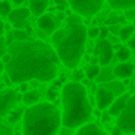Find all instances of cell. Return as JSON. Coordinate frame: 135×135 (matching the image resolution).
I'll return each mask as SVG.
<instances>
[{"label":"cell","mask_w":135,"mask_h":135,"mask_svg":"<svg viewBox=\"0 0 135 135\" xmlns=\"http://www.w3.org/2000/svg\"><path fill=\"white\" fill-rule=\"evenodd\" d=\"M10 60L6 65L12 83H28L31 80L52 81L57 77L60 60L52 47L41 39H28L12 42L7 47Z\"/></svg>","instance_id":"cell-1"},{"label":"cell","mask_w":135,"mask_h":135,"mask_svg":"<svg viewBox=\"0 0 135 135\" xmlns=\"http://www.w3.org/2000/svg\"><path fill=\"white\" fill-rule=\"evenodd\" d=\"M87 28L79 15H70L62 28H58L51 36L52 50L58 60L67 68L73 70L79 65L86 48Z\"/></svg>","instance_id":"cell-2"},{"label":"cell","mask_w":135,"mask_h":135,"mask_svg":"<svg viewBox=\"0 0 135 135\" xmlns=\"http://www.w3.org/2000/svg\"><path fill=\"white\" fill-rule=\"evenodd\" d=\"M61 125L67 129L80 128L91 119V103L89 100L84 84L81 83H65L61 90Z\"/></svg>","instance_id":"cell-3"},{"label":"cell","mask_w":135,"mask_h":135,"mask_svg":"<svg viewBox=\"0 0 135 135\" xmlns=\"http://www.w3.org/2000/svg\"><path fill=\"white\" fill-rule=\"evenodd\" d=\"M61 112L54 103L41 102L26 108L22 115V135H57Z\"/></svg>","instance_id":"cell-4"},{"label":"cell","mask_w":135,"mask_h":135,"mask_svg":"<svg viewBox=\"0 0 135 135\" xmlns=\"http://www.w3.org/2000/svg\"><path fill=\"white\" fill-rule=\"evenodd\" d=\"M116 126L123 134H135V93L129 96L125 109L118 116Z\"/></svg>","instance_id":"cell-5"},{"label":"cell","mask_w":135,"mask_h":135,"mask_svg":"<svg viewBox=\"0 0 135 135\" xmlns=\"http://www.w3.org/2000/svg\"><path fill=\"white\" fill-rule=\"evenodd\" d=\"M67 3L73 9L74 15H79L80 18L81 16L90 18L100 12L105 0H67Z\"/></svg>","instance_id":"cell-6"},{"label":"cell","mask_w":135,"mask_h":135,"mask_svg":"<svg viewBox=\"0 0 135 135\" xmlns=\"http://www.w3.org/2000/svg\"><path fill=\"white\" fill-rule=\"evenodd\" d=\"M94 55H96L100 65H108L113 58V45L108 39L99 41L96 48H94Z\"/></svg>","instance_id":"cell-7"},{"label":"cell","mask_w":135,"mask_h":135,"mask_svg":"<svg viewBox=\"0 0 135 135\" xmlns=\"http://www.w3.org/2000/svg\"><path fill=\"white\" fill-rule=\"evenodd\" d=\"M16 100H18V97H16L15 90L7 89V90L2 91L0 93V116L9 115V112L13 110V108H15Z\"/></svg>","instance_id":"cell-8"},{"label":"cell","mask_w":135,"mask_h":135,"mask_svg":"<svg viewBox=\"0 0 135 135\" xmlns=\"http://www.w3.org/2000/svg\"><path fill=\"white\" fill-rule=\"evenodd\" d=\"M36 23H38L39 31L44 32L45 35H52L58 29V19L54 15H50V13H44L42 16H39Z\"/></svg>","instance_id":"cell-9"},{"label":"cell","mask_w":135,"mask_h":135,"mask_svg":"<svg viewBox=\"0 0 135 135\" xmlns=\"http://www.w3.org/2000/svg\"><path fill=\"white\" fill-rule=\"evenodd\" d=\"M115 96L112 94V91H109L105 86L100 84L96 90V108L99 109L100 112H105L106 109H109V106L113 103Z\"/></svg>","instance_id":"cell-10"},{"label":"cell","mask_w":135,"mask_h":135,"mask_svg":"<svg viewBox=\"0 0 135 135\" xmlns=\"http://www.w3.org/2000/svg\"><path fill=\"white\" fill-rule=\"evenodd\" d=\"M129 96H131L129 93H123V94H120V96L118 97V99H115V100H113V103H112V105L109 106V112H108V113L110 115V116L118 118L120 113H122L123 109H125L126 102H128Z\"/></svg>","instance_id":"cell-11"},{"label":"cell","mask_w":135,"mask_h":135,"mask_svg":"<svg viewBox=\"0 0 135 135\" xmlns=\"http://www.w3.org/2000/svg\"><path fill=\"white\" fill-rule=\"evenodd\" d=\"M134 70H135V65L131 64V62H120V64H118L116 67L113 68V76L118 77V79H129V77L134 74Z\"/></svg>","instance_id":"cell-12"},{"label":"cell","mask_w":135,"mask_h":135,"mask_svg":"<svg viewBox=\"0 0 135 135\" xmlns=\"http://www.w3.org/2000/svg\"><path fill=\"white\" fill-rule=\"evenodd\" d=\"M76 135H108L96 123H86L76 131Z\"/></svg>","instance_id":"cell-13"},{"label":"cell","mask_w":135,"mask_h":135,"mask_svg":"<svg viewBox=\"0 0 135 135\" xmlns=\"http://www.w3.org/2000/svg\"><path fill=\"white\" fill-rule=\"evenodd\" d=\"M48 7V0H31L29 2V13L35 16H42Z\"/></svg>","instance_id":"cell-14"},{"label":"cell","mask_w":135,"mask_h":135,"mask_svg":"<svg viewBox=\"0 0 135 135\" xmlns=\"http://www.w3.org/2000/svg\"><path fill=\"white\" fill-rule=\"evenodd\" d=\"M29 9L26 7H18V9H12V12L9 13L7 19L10 21V23H16V22H21V21H26L29 18Z\"/></svg>","instance_id":"cell-15"},{"label":"cell","mask_w":135,"mask_h":135,"mask_svg":"<svg viewBox=\"0 0 135 135\" xmlns=\"http://www.w3.org/2000/svg\"><path fill=\"white\" fill-rule=\"evenodd\" d=\"M109 6L116 10L135 9V0H108Z\"/></svg>","instance_id":"cell-16"},{"label":"cell","mask_w":135,"mask_h":135,"mask_svg":"<svg viewBox=\"0 0 135 135\" xmlns=\"http://www.w3.org/2000/svg\"><path fill=\"white\" fill-rule=\"evenodd\" d=\"M39 97H41V93L38 90H28L22 96V102L29 108V106H33L36 103H39Z\"/></svg>","instance_id":"cell-17"},{"label":"cell","mask_w":135,"mask_h":135,"mask_svg":"<svg viewBox=\"0 0 135 135\" xmlns=\"http://www.w3.org/2000/svg\"><path fill=\"white\" fill-rule=\"evenodd\" d=\"M102 86H105L109 91H112L113 96L119 97L120 94L125 93V84L120 83V81H110V83H108V84H102Z\"/></svg>","instance_id":"cell-18"},{"label":"cell","mask_w":135,"mask_h":135,"mask_svg":"<svg viewBox=\"0 0 135 135\" xmlns=\"http://www.w3.org/2000/svg\"><path fill=\"white\" fill-rule=\"evenodd\" d=\"M134 32L135 31H134V26H132V25H125V26L120 28V31H119L118 35H119V38L122 39V41H128Z\"/></svg>","instance_id":"cell-19"},{"label":"cell","mask_w":135,"mask_h":135,"mask_svg":"<svg viewBox=\"0 0 135 135\" xmlns=\"http://www.w3.org/2000/svg\"><path fill=\"white\" fill-rule=\"evenodd\" d=\"M116 57H118L119 61L126 62L131 58V50H129L128 47H119V50H118V52H116Z\"/></svg>","instance_id":"cell-20"},{"label":"cell","mask_w":135,"mask_h":135,"mask_svg":"<svg viewBox=\"0 0 135 135\" xmlns=\"http://www.w3.org/2000/svg\"><path fill=\"white\" fill-rule=\"evenodd\" d=\"M99 74H100V67L99 65H89L87 70H86V73H84V76L87 77L89 80H94V79L99 77Z\"/></svg>","instance_id":"cell-21"},{"label":"cell","mask_w":135,"mask_h":135,"mask_svg":"<svg viewBox=\"0 0 135 135\" xmlns=\"http://www.w3.org/2000/svg\"><path fill=\"white\" fill-rule=\"evenodd\" d=\"M10 33H12V36H13V38H15L18 42L28 41V38H29V35H28L26 31H18V29H15L13 32H10Z\"/></svg>","instance_id":"cell-22"},{"label":"cell","mask_w":135,"mask_h":135,"mask_svg":"<svg viewBox=\"0 0 135 135\" xmlns=\"http://www.w3.org/2000/svg\"><path fill=\"white\" fill-rule=\"evenodd\" d=\"M12 12V6L7 0H0V15L2 16H9V13Z\"/></svg>","instance_id":"cell-23"},{"label":"cell","mask_w":135,"mask_h":135,"mask_svg":"<svg viewBox=\"0 0 135 135\" xmlns=\"http://www.w3.org/2000/svg\"><path fill=\"white\" fill-rule=\"evenodd\" d=\"M22 115H23V110H22V109L10 110V112H9V115H7V116H9V122H10V123H16L19 119H21Z\"/></svg>","instance_id":"cell-24"},{"label":"cell","mask_w":135,"mask_h":135,"mask_svg":"<svg viewBox=\"0 0 135 135\" xmlns=\"http://www.w3.org/2000/svg\"><path fill=\"white\" fill-rule=\"evenodd\" d=\"M58 96H60V93H58V90H57L55 87H50L47 90V99H48V102H50V103H52L54 100H57V99H58Z\"/></svg>","instance_id":"cell-25"},{"label":"cell","mask_w":135,"mask_h":135,"mask_svg":"<svg viewBox=\"0 0 135 135\" xmlns=\"http://www.w3.org/2000/svg\"><path fill=\"white\" fill-rule=\"evenodd\" d=\"M7 52V45H6V41H4L3 36H0V58Z\"/></svg>","instance_id":"cell-26"},{"label":"cell","mask_w":135,"mask_h":135,"mask_svg":"<svg viewBox=\"0 0 135 135\" xmlns=\"http://www.w3.org/2000/svg\"><path fill=\"white\" fill-rule=\"evenodd\" d=\"M108 35H109L108 26H102V28H99V36H97V38H99L100 41H103V39H106V38H108Z\"/></svg>","instance_id":"cell-27"},{"label":"cell","mask_w":135,"mask_h":135,"mask_svg":"<svg viewBox=\"0 0 135 135\" xmlns=\"http://www.w3.org/2000/svg\"><path fill=\"white\" fill-rule=\"evenodd\" d=\"M123 18L128 19V21H135V9L123 10Z\"/></svg>","instance_id":"cell-28"},{"label":"cell","mask_w":135,"mask_h":135,"mask_svg":"<svg viewBox=\"0 0 135 135\" xmlns=\"http://www.w3.org/2000/svg\"><path fill=\"white\" fill-rule=\"evenodd\" d=\"M99 36V28H90V29H87V38H91V39H94V38H97Z\"/></svg>","instance_id":"cell-29"},{"label":"cell","mask_w":135,"mask_h":135,"mask_svg":"<svg viewBox=\"0 0 135 135\" xmlns=\"http://www.w3.org/2000/svg\"><path fill=\"white\" fill-rule=\"evenodd\" d=\"M81 80H84V73H81V71H74L73 73V81L74 83H81Z\"/></svg>","instance_id":"cell-30"},{"label":"cell","mask_w":135,"mask_h":135,"mask_svg":"<svg viewBox=\"0 0 135 135\" xmlns=\"http://www.w3.org/2000/svg\"><path fill=\"white\" fill-rule=\"evenodd\" d=\"M120 22V18L119 16H110L108 19V26H113V25H119Z\"/></svg>","instance_id":"cell-31"},{"label":"cell","mask_w":135,"mask_h":135,"mask_svg":"<svg viewBox=\"0 0 135 135\" xmlns=\"http://www.w3.org/2000/svg\"><path fill=\"white\" fill-rule=\"evenodd\" d=\"M0 135H13L12 129L6 125H0Z\"/></svg>","instance_id":"cell-32"},{"label":"cell","mask_w":135,"mask_h":135,"mask_svg":"<svg viewBox=\"0 0 135 135\" xmlns=\"http://www.w3.org/2000/svg\"><path fill=\"white\" fill-rule=\"evenodd\" d=\"M108 31H109V33H112V35H118L119 31H120V28H119V25H113V26H108Z\"/></svg>","instance_id":"cell-33"},{"label":"cell","mask_w":135,"mask_h":135,"mask_svg":"<svg viewBox=\"0 0 135 135\" xmlns=\"http://www.w3.org/2000/svg\"><path fill=\"white\" fill-rule=\"evenodd\" d=\"M100 118H102L100 120H102L103 123H108L109 120H110V118H112V116L108 113V112H102V115H100Z\"/></svg>","instance_id":"cell-34"},{"label":"cell","mask_w":135,"mask_h":135,"mask_svg":"<svg viewBox=\"0 0 135 135\" xmlns=\"http://www.w3.org/2000/svg\"><path fill=\"white\" fill-rule=\"evenodd\" d=\"M19 90H21L22 93H26V91L29 90V84H28V83H21V86H19Z\"/></svg>","instance_id":"cell-35"},{"label":"cell","mask_w":135,"mask_h":135,"mask_svg":"<svg viewBox=\"0 0 135 135\" xmlns=\"http://www.w3.org/2000/svg\"><path fill=\"white\" fill-rule=\"evenodd\" d=\"M128 48L135 51V36H132V38L128 39Z\"/></svg>","instance_id":"cell-36"},{"label":"cell","mask_w":135,"mask_h":135,"mask_svg":"<svg viewBox=\"0 0 135 135\" xmlns=\"http://www.w3.org/2000/svg\"><path fill=\"white\" fill-rule=\"evenodd\" d=\"M112 135H123V132L120 131V129L118 128V126H115V128L112 129Z\"/></svg>","instance_id":"cell-37"},{"label":"cell","mask_w":135,"mask_h":135,"mask_svg":"<svg viewBox=\"0 0 135 135\" xmlns=\"http://www.w3.org/2000/svg\"><path fill=\"white\" fill-rule=\"evenodd\" d=\"M3 33H4V23H3V21L0 19V36H3Z\"/></svg>","instance_id":"cell-38"},{"label":"cell","mask_w":135,"mask_h":135,"mask_svg":"<svg viewBox=\"0 0 135 135\" xmlns=\"http://www.w3.org/2000/svg\"><path fill=\"white\" fill-rule=\"evenodd\" d=\"M91 115H96V116H100V115H102V112H100L99 109H93V110H91Z\"/></svg>","instance_id":"cell-39"},{"label":"cell","mask_w":135,"mask_h":135,"mask_svg":"<svg viewBox=\"0 0 135 135\" xmlns=\"http://www.w3.org/2000/svg\"><path fill=\"white\" fill-rule=\"evenodd\" d=\"M29 83V86H32V87H35V86H38V80H31V81H28Z\"/></svg>","instance_id":"cell-40"},{"label":"cell","mask_w":135,"mask_h":135,"mask_svg":"<svg viewBox=\"0 0 135 135\" xmlns=\"http://www.w3.org/2000/svg\"><path fill=\"white\" fill-rule=\"evenodd\" d=\"M12 2L15 4H22V3H23V0H12Z\"/></svg>","instance_id":"cell-41"},{"label":"cell","mask_w":135,"mask_h":135,"mask_svg":"<svg viewBox=\"0 0 135 135\" xmlns=\"http://www.w3.org/2000/svg\"><path fill=\"white\" fill-rule=\"evenodd\" d=\"M3 70H4V64L0 61V73H3Z\"/></svg>","instance_id":"cell-42"},{"label":"cell","mask_w":135,"mask_h":135,"mask_svg":"<svg viewBox=\"0 0 135 135\" xmlns=\"http://www.w3.org/2000/svg\"><path fill=\"white\" fill-rule=\"evenodd\" d=\"M132 26H134V31H135V21H134V25H132Z\"/></svg>","instance_id":"cell-43"}]
</instances>
